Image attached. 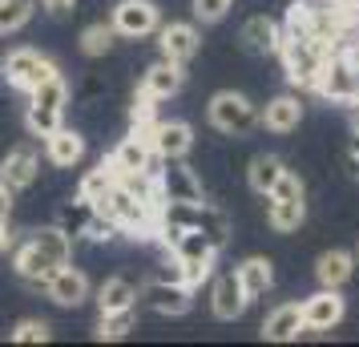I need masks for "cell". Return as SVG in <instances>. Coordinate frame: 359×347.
<instances>
[{"instance_id":"cell-7","label":"cell","mask_w":359,"mask_h":347,"mask_svg":"<svg viewBox=\"0 0 359 347\" xmlns=\"http://www.w3.org/2000/svg\"><path fill=\"white\" fill-rule=\"evenodd\" d=\"M154 178H158V194H162V202H206V194H202V178H198L182 158H162Z\"/></svg>"},{"instance_id":"cell-29","label":"cell","mask_w":359,"mask_h":347,"mask_svg":"<svg viewBox=\"0 0 359 347\" xmlns=\"http://www.w3.org/2000/svg\"><path fill=\"white\" fill-rule=\"evenodd\" d=\"M194 231H202V234H206L214 250H222V247L230 243V222H226V215H222L218 206H210V202H198Z\"/></svg>"},{"instance_id":"cell-26","label":"cell","mask_w":359,"mask_h":347,"mask_svg":"<svg viewBox=\"0 0 359 347\" xmlns=\"http://www.w3.org/2000/svg\"><path fill=\"white\" fill-rule=\"evenodd\" d=\"M307 222V202H283L266 194V226L275 234H294Z\"/></svg>"},{"instance_id":"cell-15","label":"cell","mask_w":359,"mask_h":347,"mask_svg":"<svg viewBox=\"0 0 359 347\" xmlns=\"http://www.w3.org/2000/svg\"><path fill=\"white\" fill-rule=\"evenodd\" d=\"M53 271H57V263H49L29 238H25V243L17 247V254H13V275H17L29 291H45V283H49Z\"/></svg>"},{"instance_id":"cell-41","label":"cell","mask_w":359,"mask_h":347,"mask_svg":"<svg viewBox=\"0 0 359 347\" xmlns=\"http://www.w3.org/2000/svg\"><path fill=\"white\" fill-rule=\"evenodd\" d=\"M8 218H13V194L0 186V222H8Z\"/></svg>"},{"instance_id":"cell-4","label":"cell","mask_w":359,"mask_h":347,"mask_svg":"<svg viewBox=\"0 0 359 347\" xmlns=\"http://www.w3.org/2000/svg\"><path fill=\"white\" fill-rule=\"evenodd\" d=\"M206 117H210V125L218 133H226V137H246V133L259 125V105L246 97V93L222 89V93H214L210 97Z\"/></svg>"},{"instance_id":"cell-16","label":"cell","mask_w":359,"mask_h":347,"mask_svg":"<svg viewBox=\"0 0 359 347\" xmlns=\"http://www.w3.org/2000/svg\"><path fill=\"white\" fill-rule=\"evenodd\" d=\"M182 81H186L182 65L158 57V61L146 69V77H142V89H137V93H146V97H154V101H170V97H178L182 93Z\"/></svg>"},{"instance_id":"cell-31","label":"cell","mask_w":359,"mask_h":347,"mask_svg":"<svg viewBox=\"0 0 359 347\" xmlns=\"http://www.w3.org/2000/svg\"><path fill=\"white\" fill-rule=\"evenodd\" d=\"M36 13V0H0V36L20 33Z\"/></svg>"},{"instance_id":"cell-5","label":"cell","mask_w":359,"mask_h":347,"mask_svg":"<svg viewBox=\"0 0 359 347\" xmlns=\"http://www.w3.org/2000/svg\"><path fill=\"white\" fill-rule=\"evenodd\" d=\"M53 73H61L57 61H49L41 49H29V45H20V49H8L4 53V61H0V77L8 89H20V93H29L36 89L41 81H49Z\"/></svg>"},{"instance_id":"cell-18","label":"cell","mask_w":359,"mask_h":347,"mask_svg":"<svg viewBox=\"0 0 359 347\" xmlns=\"http://www.w3.org/2000/svg\"><path fill=\"white\" fill-rule=\"evenodd\" d=\"M278 36H283V29H278L266 13H259V17H250L243 25L238 41H243V49L250 53V57H271V53H278Z\"/></svg>"},{"instance_id":"cell-33","label":"cell","mask_w":359,"mask_h":347,"mask_svg":"<svg viewBox=\"0 0 359 347\" xmlns=\"http://www.w3.org/2000/svg\"><path fill=\"white\" fill-rule=\"evenodd\" d=\"M114 25H105V20H97V25H89V29H81V53L85 57H105V53H114Z\"/></svg>"},{"instance_id":"cell-37","label":"cell","mask_w":359,"mask_h":347,"mask_svg":"<svg viewBox=\"0 0 359 347\" xmlns=\"http://www.w3.org/2000/svg\"><path fill=\"white\" fill-rule=\"evenodd\" d=\"M117 234H121V226H117V222L105 215V210H97V215L89 218V226H85L81 238H89V243H114Z\"/></svg>"},{"instance_id":"cell-20","label":"cell","mask_w":359,"mask_h":347,"mask_svg":"<svg viewBox=\"0 0 359 347\" xmlns=\"http://www.w3.org/2000/svg\"><path fill=\"white\" fill-rule=\"evenodd\" d=\"M45 158H49L57 170H73V165L85 158V137L77 130H65V125H57V130L45 137Z\"/></svg>"},{"instance_id":"cell-27","label":"cell","mask_w":359,"mask_h":347,"mask_svg":"<svg viewBox=\"0 0 359 347\" xmlns=\"http://www.w3.org/2000/svg\"><path fill=\"white\" fill-rule=\"evenodd\" d=\"M29 243H33V247L41 250L49 263H57V266L73 259V238H69V234L61 231L57 222H53V226H41V231H33V234H29Z\"/></svg>"},{"instance_id":"cell-32","label":"cell","mask_w":359,"mask_h":347,"mask_svg":"<svg viewBox=\"0 0 359 347\" xmlns=\"http://www.w3.org/2000/svg\"><path fill=\"white\" fill-rule=\"evenodd\" d=\"M117 182V174H114V165H109V158L101 165H93V170H85V178H81V186H77V194L81 198H89V202H101L105 194H109V186Z\"/></svg>"},{"instance_id":"cell-23","label":"cell","mask_w":359,"mask_h":347,"mask_svg":"<svg viewBox=\"0 0 359 347\" xmlns=\"http://www.w3.org/2000/svg\"><path fill=\"white\" fill-rule=\"evenodd\" d=\"M165 250H170L178 263H214V259H218V250L210 247V238L202 231H178L165 243Z\"/></svg>"},{"instance_id":"cell-36","label":"cell","mask_w":359,"mask_h":347,"mask_svg":"<svg viewBox=\"0 0 359 347\" xmlns=\"http://www.w3.org/2000/svg\"><path fill=\"white\" fill-rule=\"evenodd\" d=\"M271 198H283V202H307V186H303V178H299L294 170H283V178L275 182Z\"/></svg>"},{"instance_id":"cell-12","label":"cell","mask_w":359,"mask_h":347,"mask_svg":"<svg viewBox=\"0 0 359 347\" xmlns=\"http://www.w3.org/2000/svg\"><path fill=\"white\" fill-rule=\"evenodd\" d=\"M36 174H41V158H36L33 146H17L4 162H0V186H4L13 198L36 182Z\"/></svg>"},{"instance_id":"cell-9","label":"cell","mask_w":359,"mask_h":347,"mask_svg":"<svg viewBox=\"0 0 359 347\" xmlns=\"http://www.w3.org/2000/svg\"><path fill=\"white\" fill-rule=\"evenodd\" d=\"M137 299H142L154 315H186L190 307H194V287H186V283L149 279Z\"/></svg>"},{"instance_id":"cell-3","label":"cell","mask_w":359,"mask_h":347,"mask_svg":"<svg viewBox=\"0 0 359 347\" xmlns=\"http://www.w3.org/2000/svg\"><path fill=\"white\" fill-rule=\"evenodd\" d=\"M65 105H69V81L61 73H53L49 81L29 89V109H25V125L33 137H49L57 125H65Z\"/></svg>"},{"instance_id":"cell-21","label":"cell","mask_w":359,"mask_h":347,"mask_svg":"<svg viewBox=\"0 0 359 347\" xmlns=\"http://www.w3.org/2000/svg\"><path fill=\"white\" fill-rule=\"evenodd\" d=\"M234 275H238V283H243L246 299H262L271 287H275V263H271L266 254H250V259H243V263L234 266Z\"/></svg>"},{"instance_id":"cell-42","label":"cell","mask_w":359,"mask_h":347,"mask_svg":"<svg viewBox=\"0 0 359 347\" xmlns=\"http://www.w3.org/2000/svg\"><path fill=\"white\" fill-rule=\"evenodd\" d=\"M8 247H13V231H8V222H0V254Z\"/></svg>"},{"instance_id":"cell-40","label":"cell","mask_w":359,"mask_h":347,"mask_svg":"<svg viewBox=\"0 0 359 347\" xmlns=\"http://www.w3.org/2000/svg\"><path fill=\"white\" fill-rule=\"evenodd\" d=\"M41 4H45V13H53V17H65V13H73L77 0H41Z\"/></svg>"},{"instance_id":"cell-6","label":"cell","mask_w":359,"mask_h":347,"mask_svg":"<svg viewBox=\"0 0 359 347\" xmlns=\"http://www.w3.org/2000/svg\"><path fill=\"white\" fill-rule=\"evenodd\" d=\"M109 25H114V33L126 36V41H146V36L158 33L162 13H158L154 0H117L114 13H109Z\"/></svg>"},{"instance_id":"cell-8","label":"cell","mask_w":359,"mask_h":347,"mask_svg":"<svg viewBox=\"0 0 359 347\" xmlns=\"http://www.w3.org/2000/svg\"><path fill=\"white\" fill-rule=\"evenodd\" d=\"M303 331H331L347 315V299L335 287H319L315 295H307L303 303Z\"/></svg>"},{"instance_id":"cell-38","label":"cell","mask_w":359,"mask_h":347,"mask_svg":"<svg viewBox=\"0 0 359 347\" xmlns=\"http://www.w3.org/2000/svg\"><path fill=\"white\" fill-rule=\"evenodd\" d=\"M226 8H230V0H194V17L202 25H218L226 17Z\"/></svg>"},{"instance_id":"cell-19","label":"cell","mask_w":359,"mask_h":347,"mask_svg":"<svg viewBox=\"0 0 359 347\" xmlns=\"http://www.w3.org/2000/svg\"><path fill=\"white\" fill-rule=\"evenodd\" d=\"M299 335H303V307L299 303H278L262 319V339H271V343H291Z\"/></svg>"},{"instance_id":"cell-17","label":"cell","mask_w":359,"mask_h":347,"mask_svg":"<svg viewBox=\"0 0 359 347\" xmlns=\"http://www.w3.org/2000/svg\"><path fill=\"white\" fill-rule=\"evenodd\" d=\"M303 121V101L294 93H278L266 101V109H259V125H266L271 133H294Z\"/></svg>"},{"instance_id":"cell-24","label":"cell","mask_w":359,"mask_h":347,"mask_svg":"<svg viewBox=\"0 0 359 347\" xmlns=\"http://www.w3.org/2000/svg\"><path fill=\"white\" fill-rule=\"evenodd\" d=\"M137 283L130 279V275H114V279H105L97 287V307L101 315L105 311H126V307H137Z\"/></svg>"},{"instance_id":"cell-14","label":"cell","mask_w":359,"mask_h":347,"mask_svg":"<svg viewBox=\"0 0 359 347\" xmlns=\"http://www.w3.org/2000/svg\"><path fill=\"white\" fill-rule=\"evenodd\" d=\"M246 307H250V299H246L238 275H234V271L218 275V279H214V291H210V311H214V319H226V323H234V319H243Z\"/></svg>"},{"instance_id":"cell-28","label":"cell","mask_w":359,"mask_h":347,"mask_svg":"<svg viewBox=\"0 0 359 347\" xmlns=\"http://www.w3.org/2000/svg\"><path fill=\"white\" fill-rule=\"evenodd\" d=\"M283 170H287V165L278 162L275 154H259V158H250V170H246V182H250V190H255L259 198H266V194L275 190V182L283 178Z\"/></svg>"},{"instance_id":"cell-22","label":"cell","mask_w":359,"mask_h":347,"mask_svg":"<svg viewBox=\"0 0 359 347\" xmlns=\"http://www.w3.org/2000/svg\"><path fill=\"white\" fill-rule=\"evenodd\" d=\"M149 146H154L158 158H186L190 146H194V130H190L186 121H158Z\"/></svg>"},{"instance_id":"cell-34","label":"cell","mask_w":359,"mask_h":347,"mask_svg":"<svg viewBox=\"0 0 359 347\" xmlns=\"http://www.w3.org/2000/svg\"><path fill=\"white\" fill-rule=\"evenodd\" d=\"M133 327H137V311L133 307H126V311H105L97 323V339H126Z\"/></svg>"},{"instance_id":"cell-11","label":"cell","mask_w":359,"mask_h":347,"mask_svg":"<svg viewBox=\"0 0 359 347\" xmlns=\"http://www.w3.org/2000/svg\"><path fill=\"white\" fill-rule=\"evenodd\" d=\"M158 154H154V146L149 142H142L137 133H130V137H121L117 142V149L109 154V165H114V174L121 178V174H158Z\"/></svg>"},{"instance_id":"cell-25","label":"cell","mask_w":359,"mask_h":347,"mask_svg":"<svg viewBox=\"0 0 359 347\" xmlns=\"http://www.w3.org/2000/svg\"><path fill=\"white\" fill-rule=\"evenodd\" d=\"M351 275H355V254H347V250H323L319 263H315L319 287H335V291H339Z\"/></svg>"},{"instance_id":"cell-13","label":"cell","mask_w":359,"mask_h":347,"mask_svg":"<svg viewBox=\"0 0 359 347\" xmlns=\"http://www.w3.org/2000/svg\"><path fill=\"white\" fill-rule=\"evenodd\" d=\"M45 295H49V303H57V307H81L85 299H89V279H85V271L61 263L49 275V283H45Z\"/></svg>"},{"instance_id":"cell-35","label":"cell","mask_w":359,"mask_h":347,"mask_svg":"<svg viewBox=\"0 0 359 347\" xmlns=\"http://www.w3.org/2000/svg\"><path fill=\"white\" fill-rule=\"evenodd\" d=\"M8 335H13V343H45V339L53 335V327L45 323V319H20Z\"/></svg>"},{"instance_id":"cell-39","label":"cell","mask_w":359,"mask_h":347,"mask_svg":"<svg viewBox=\"0 0 359 347\" xmlns=\"http://www.w3.org/2000/svg\"><path fill=\"white\" fill-rule=\"evenodd\" d=\"M347 170L359 178V133H351V142H347Z\"/></svg>"},{"instance_id":"cell-30","label":"cell","mask_w":359,"mask_h":347,"mask_svg":"<svg viewBox=\"0 0 359 347\" xmlns=\"http://www.w3.org/2000/svg\"><path fill=\"white\" fill-rule=\"evenodd\" d=\"M93 215H97V202H89V198H81V194H77L73 202H65V206L57 210V226H61L69 238H81Z\"/></svg>"},{"instance_id":"cell-1","label":"cell","mask_w":359,"mask_h":347,"mask_svg":"<svg viewBox=\"0 0 359 347\" xmlns=\"http://www.w3.org/2000/svg\"><path fill=\"white\" fill-rule=\"evenodd\" d=\"M278 57H283L287 77L299 89H315L319 73H323V61L331 57V45L311 33H283L278 36Z\"/></svg>"},{"instance_id":"cell-2","label":"cell","mask_w":359,"mask_h":347,"mask_svg":"<svg viewBox=\"0 0 359 347\" xmlns=\"http://www.w3.org/2000/svg\"><path fill=\"white\" fill-rule=\"evenodd\" d=\"M97 210H105L121 226V234H130V238H154L158 234V206L130 194L121 182L109 186V194L97 202Z\"/></svg>"},{"instance_id":"cell-10","label":"cell","mask_w":359,"mask_h":347,"mask_svg":"<svg viewBox=\"0 0 359 347\" xmlns=\"http://www.w3.org/2000/svg\"><path fill=\"white\" fill-rule=\"evenodd\" d=\"M158 49H162L165 61L186 65V61H194V57H198V49H202V36H198V29H194V25H186V20L158 25Z\"/></svg>"}]
</instances>
